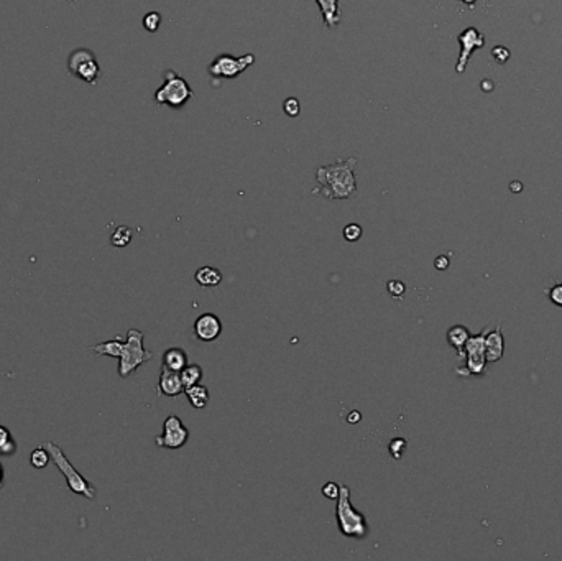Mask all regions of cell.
<instances>
[{"label":"cell","instance_id":"cell-18","mask_svg":"<svg viewBox=\"0 0 562 561\" xmlns=\"http://www.w3.org/2000/svg\"><path fill=\"white\" fill-rule=\"evenodd\" d=\"M194 280L201 285V287H217L222 282V272L216 267H201L194 273Z\"/></svg>","mask_w":562,"mask_h":561},{"label":"cell","instance_id":"cell-14","mask_svg":"<svg viewBox=\"0 0 562 561\" xmlns=\"http://www.w3.org/2000/svg\"><path fill=\"white\" fill-rule=\"evenodd\" d=\"M319 8L322 12L324 23L327 28H334L339 25L341 22V11H339V0H316Z\"/></svg>","mask_w":562,"mask_h":561},{"label":"cell","instance_id":"cell-17","mask_svg":"<svg viewBox=\"0 0 562 561\" xmlns=\"http://www.w3.org/2000/svg\"><path fill=\"white\" fill-rule=\"evenodd\" d=\"M92 353H96L97 356H107V358H116L118 359L122 354V349H123V341L121 339V336L114 337L111 341H104V342H99V344L92 346V348H89Z\"/></svg>","mask_w":562,"mask_h":561},{"label":"cell","instance_id":"cell-16","mask_svg":"<svg viewBox=\"0 0 562 561\" xmlns=\"http://www.w3.org/2000/svg\"><path fill=\"white\" fill-rule=\"evenodd\" d=\"M469 337H470L469 330L462 325L452 326L451 330L447 331V342L457 351V356H459V358H464V346L465 342L469 341Z\"/></svg>","mask_w":562,"mask_h":561},{"label":"cell","instance_id":"cell-22","mask_svg":"<svg viewBox=\"0 0 562 561\" xmlns=\"http://www.w3.org/2000/svg\"><path fill=\"white\" fill-rule=\"evenodd\" d=\"M50 461H51L50 451L46 450V446H45V445L38 446V448H35V450L32 451V454H30V464L33 466V468H36V469H45L46 466L50 464Z\"/></svg>","mask_w":562,"mask_h":561},{"label":"cell","instance_id":"cell-24","mask_svg":"<svg viewBox=\"0 0 562 561\" xmlns=\"http://www.w3.org/2000/svg\"><path fill=\"white\" fill-rule=\"evenodd\" d=\"M406 440L404 438H393L392 443L388 446V451L390 454H392L393 459H402V456L404 453V450H406Z\"/></svg>","mask_w":562,"mask_h":561},{"label":"cell","instance_id":"cell-2","mask_svg":"<svg viewBox=\"0 0 562 561\" xmlns=\"http://www.w3.org/2000/svg\"><path fill=\"white\" fill-rule=\"evenodd\" d=\"M336 519L341 534L344 536H349V539H365L370 534L365 515L352 506L350 489L345 484L341 486L339 497H337Z\"/></svg>","mask_w":562,"mask_h":561},{"label":"cell","instance_id":"cell-29","mask_svg":"<svg viewBox=\"0 0 562 561\" xmlns=\"http://www.w3.org/2000/svg\"><path fill=\"white\" fill-rule=\"evenodd\" d=\"M339 492H341V486L336 482H327L322 486V494L326 496L327 499H331V501H337V497H339Z\"/></svg>","mask_w":562,"mask_h":561},{"label":"cell","instance_id":"cell-1","mask_svg":"<svg viewBox=\"0 0 562 561\" xmlns=\"http://www.w3.org/2000/svg\"><path fill=\"white\" fill-rule=\"evenodd\" d=\"M355 158L339 160L332 165L321 166L316 173L321 193L329 199H350L357 194V180L354 168Z\"/></svg>","mask_w":562,"mask_h":561},{"label":"cell","instance_id":"cell-12","mask_svg":"<svg viewBox=\"0 0 562 561\" xmlns=\"http://www.w3.org/2000/svg\"><path fill=\"white\" fill-rule=\"evenodd\" d=\"M183 392H184V385H183V380H181L179 372H174V370L161 367V375H160V382H158V396L176 397Z\"/></svg>","mask_w":562,"mask_h":561},{"label":"cell","instance_id":"cell-9","mask_svg":"<svg viewBox=\"0 0 562 561\" xmlns=\"http://www.w3.org/2000/svg\"><path fill=\"white\" fill-rule=\"evenodd\" d=\"M189 440V430L183 425L179 417L170 415L163 421V433L156 436L155 443L158 448L179 450Z\"/></svg>","mask_w":562,"mask_h":561},{"label":"cell","instance_id":"cell-15","mask_svg":"<svg viewBox=\"0 0 562 561\" xmlns=\"http://www.w3.org/2000/svg\"><path fill=\"white\" fill-rule=\"evenodd\" d=\"M188 365V354L181 348H170L163 354V367L181 372Z\"/></svg>","mask_w":562,"mask_h":561},{"label":"cell","instance_id":"cell-3","mask_svg":"<svg viewBox=\"0 0 562 561\" xmlns=\"http://www.w3.org/2000/svg\"><path fill=\"white\" fill-rule=\"evenodd\" d=\"M43 445H45L46 450L50 451L51 461H53V463L56 464V468L60 469V473L64 476L69 491L73 494H78V496L90 499V501L96 499V492H97L96 487H94L92 484H90L88 479H85L83 474H81L79 471L69 463V459L66 458L64 451L61 450L58 445L53 443V441H46V443H43Z\"/></svg>","mask_w":562,"mask_h":561},{"label":"cell","instance_id":"cell-34","mask_svg":"<svg viewBox=\"0 0 562 561\" xmlns=\"http://www.w3.org/2000/svg\"><path fill=\"white\" fill-rule=\"evenodd\" d=\"M462 2H464V4H474L475 0H462Z\"/></svg>","mask_w":562,"mask_h":561},{"label":"cell","instance_id":"cell-5","mask_svg":"<svg viewBox=\"0 0 562 561\" xmlns=\"http://www.w3.org/2000/svg\"><path fill=\"white\" fill-rule=\"evenodd\" d=\"M193 96L194 93L189 84L178 73L168 69L165 73L163 84L156 89L155 101L158 104H168L173 109H181L189 99H193Z\"/></svg>","mask_w":562,"mask_h":561},{"label":"cell","instance_id":"cell-20","mask_svg":"<svg viewBox=\"0 0 562 561\" xmlns=\"http://www.w3.org/2000/svg\"><path fill=\"white\" fill-rule=\"evenodd\" d=\"M181 380H183L184 388L191 387V385H196L201 382V379L204 377V370L201 365L198 364H188L186 367L179 372Z\"/></svg>","mask_w":562,"mask_h":561},{"label":"cell","instance_id":"cell-26","mask_svg":"<svg viewBox=\"0 0 562 561\" xmlns=\"http://www.w3.org/2000/svg\"><path fill=\"white\" fill-rule=\"evenodd\" d=\"M283 111L287 112V116L289 117H296L301 112V104L296 97H288L287 101L283 102Z\"/></svg>","mask_w":562,"mask_h":561},{"label":"cell","instance_id":"cell-27","mask_svg":"<svg viewBox=\"0 0 562 561\" xmlns=\"http://www.w3.org/2000/svg\"><path fill=\"white\" fill-rule=\"evenodd\" d=\"M160 23H161V17H160V13H158V12H150V13H146L145 18H144V27H145L149 32H156V30H158Z\"/></svg>","mask_w":562,"mask_h":561},{"label":"cell","instance_id":"cell-28","mask_svg":"<svg viewBox=\"0 0 562 561\" xmlns=\"http://www.w3.org/2000/svg\"><path fill=\"white\" fill-rule=\"evenodd\" d=\"M362 237V227L359 224H349L344 227V239L349 242H357Z\"/></svg>","mask_w":562,"mask_h":561},{"label":"cell","instance_id":"cell-23","mask_svg":"<svg viewBox=\"0 0 562 561\" xmlns=\"http://www.w3.org/2000/svg\"><path fill=\"white\" fill-rule=\"evenodd\" d=\"M132 241V229L127 226H118L111 236V244L114 247H127Z\"/></svg>","mask_w":562,"mask_h":561},{"label":"cell","instance_id":"cell-10","mask_svg":"<svg viewBox=\"0 0 562 561\" xmlns=\"http://www.w3.org/2000/svg\"><path fill=\"white\" fill-rule=\"evenodd\" d=\"M459 43L462 46V53L460 58L457 61V73H464L467 63H469L470 55L475 48H480L484 45V35L480 32L475 30V28H467L465 32H462L459 35Z\"/></svg>","mask_w":562,"mask_h":561},{"label":"cell","instance_id":"cell-25","mask_svg":"<svg viewBox=\"0 0 562 561\" xmlns=\"http://www.w3.org/2000/svg\"><path fill=\"white\" fill-rule=\"evenodd\" d=\"M387 290L390 293V297H393L395 299H399L406 292V287H404V283L402 280H390L388 285H387Z\"/></svg>","mask_w":562,"mask_h":561},{"label":"cell","instance_id":"cell-7","mask_svg":"<svg viewBox=\"0 0 562 561\" xmlns=\"http://www.w3.org/2000/svg\"><path fill=\"white\" fill-rule=\"evenodd\" d=\"M465 369H457L460 375H482L485 372V332L470 336L464 346Z\"/></svg>","mask_w":562,"mask_h":561},{"label":"cell","instance_id":"cell-32","mask_svg":"<svg viewBox=\"0 0 562 561\" xmlns=\"http://www.w3.org/2000/svg\"><path fill=\"white\" fill-rule=\"evenodd\" d=\"M360 418H362L360 412L354 410V412H350V413H349V417H347V421H349V423H357V421H360Z\"/></svg>","mask_w":562,"mask_h":561},{"label":"cell","instance_id":"cell-13","mask_svg":"<svg viewBox=\"0 0 562 561\" xmlns=\"http://www.w3.org/2000/svg\"><path fill=\"white\" fill-rule=\"evenodd\" d=\"M505 339L502 327L497 326L492 331L485 332V358L487 363H497L503 358Z\"/></svg>","mask_w":562,"mask_h":561},{"label":"cell","instance_id":"cell-11","mask_svg":"<svg viewBox=\"0 0 562 561\" xmlns=\"http://www.w3.org/2000/svg\"><path fill=\"white\" fill-rule=\"evenodd\" d=\"M222 332V323L219 316L212 315V313H204L194 321V334L199 341L211 342L216 341Z\"/></svg>","mask_w":562,"mask_h":561},{"label":"cell","instance_id":"cell-8","mask_svg":"<svg viewBox=\"0 0 562 561\" xmlns=\"http://www.w3.org/2000/svg\"><path fill=\"white\" fill-rule=\"evenodd\" d=\"M68 66L73 76L85 81V83L96 84L99 76H101V68H99L96 56H94L92 51L85 48L73 51L69 56Z\"/></svg>","mask_w":562,"mask_h":561},{"label":"cell","instance_id":"cell-21","mask_svg":"<svg viewBox=\"0 0 562 561\" xmlns=\"http://www.w3.org/2000/svg\"><path fill=\"white\" fill-rule=\"evenodd\" d=\"M17 453V443L15 438H13L11 430L7 426L0 425V456H6V458H11Z\"/></svg>","mask_w":562,"mask_h":561},{"label":"cell","instance_id":"cell-31","mask_svg":"<svg viewBox=\"0 0 562 561\" xmlns=\"http://www.w3.org/2000/svg\"><path fill=\"white\" fill-rule=\"evenodd\" d=\"M434 265H436V269H439V270H446L447 267H449V259H447L446 255L437 257V259H436V262H434Z\"/></svg>","mask_w":562,"mask_h":561},{"label":"cell","instance_id":"cell-30","mask_svg":"<svg viewBox=\"0 0 562 561\" xmlns=\"http://www.w3.org/2000/svg\"><path fill=\"white\" fill-rule=\"evenodd\" d=\"M547 295H549V299L552 303H556L557 306H562V283L554 285V287L547 292Z\"/></svg>","mask_w":562,"mask_h":561},{"label":"cell","instance_id":"cell-6","mask_svg":"<svg viewBox=\"0 0 562 561\" xmlns=\"http://www.w3.org/2000/svg\"><path fill=\"white\" fill-rule=\"evenodd\" d=\"M254 63H255V56L252 53H247L244 56H240V58H235V56L224 53L219 55L217 58L209 65L207 71L212 78L232 79L237 78L240 73H244V71Z\"/></svg>","mask_w":562,"mask_h":561},{"label":"cell","instance_id":"cell-33","mask_svg":"<svg viewBox=\"0 0 562 561\" xmlns=\"http://www.w3.org/2000/svg\"><path fill=\"white\" fill-rule=\"evenodd\" d=\"M4 482H6V471H4V466L0 463V489L4 487Z\"/></svg>","mask_w":562,"mask_h":561},{"label":"cell","instance_id":"cell-4","mask_svg":"<svg viewBox=\"0 0 562 561\" xmlns=\"http://www.w3.org/2000/svg\"><path fill=\"white\" fill-rule=\"evenodd\" d=\"M145 334L138 330H128L127 339L123 342V349L121 358H118V375L122 379L135 372L142 364L149 363L153 358L150 351L144 348Z\"/></svg>","mask_w":562,"mask_h":561},{"label":"cell","instance_id":"cell-19","mask_svg":"<svg viewBox=\"0 0 562 561\" xmlns=\"http://www.w3.org/2000/svg\"><path fill=\"white\" fill-rule=\"evenodd\" d=\"M184 393L194 408H204L209 403V391L207 387H204L201 384L184 388Z\"/></svg>","mask_w":562,"mask_h":561}]
</instances>
